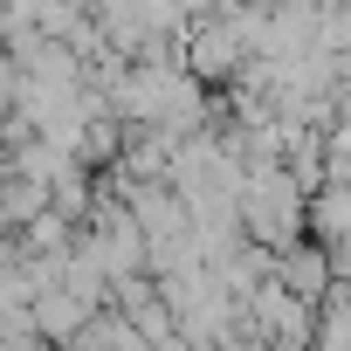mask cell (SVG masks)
<instances>
[{"instance_id": "cell-1", "label": "cell", "mask_w": 351, "mask_h": 351, "mask_svg": "<svg viewBox=\"0 0 351 351\" xmlns=\"http://www.w3.org/2000/svg\"><path fill=\"white\" fill-rule=\"evenodd\" d=\"M241 221H248L255 241L289 248L303 234V180L282 172V165H262L255 180H241Z\"/></svg>"}, {"instance_id": "cell-2", "label": "cell", "mask_w": 351, "mask_h": 351, "mask_svg": "<svg viewBox=\"0 0 351 351\" xmlns=\"http://www.w3.org/2000/svg\"><path fill=\"white\" fill-rule=\"evenodd\" d=\"M276 282H282V289H296L303 303H324V296H330V282H337V262H330V248H324V241H317V248L289 241V248H282V262H276Z\"/></svg>"}]
</instances>
